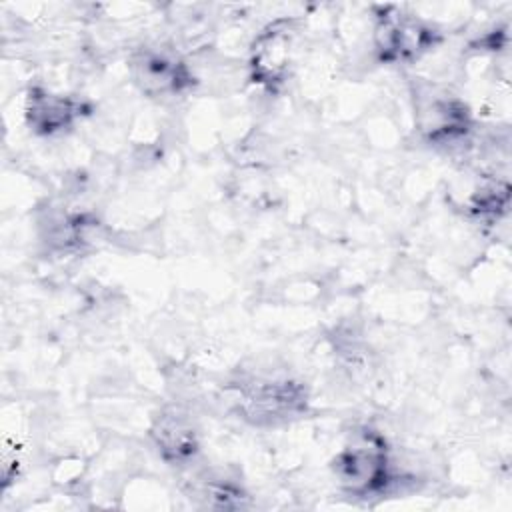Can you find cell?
I'll return each mask as SVG.
<instances>
[{
    "instance_id": "obj_1",
    "label": "cell",
    "mask_w": 512,
    "mask_h": 512,
    "mask_svg": "<svg viewBox=\"0 0 512 512\" xmlns=\"http://www.w3.org/2000/svg\"><path fill=\"white\" fill-rule=\"evenodd\" d=\"M334 470L348 492H372L388 478L386 450L378 438L364 436L338 454Z\"/></svg>"
},
{
    "instance_id": "obj_2",
    "label": "cell",
    "mask_w": 512,
    "mask_h": 512,
    "mask_svg": "<svg viewBox=\"0 0 512 512\" xmlns=\"http://www.w3.org/2000/svg\"><path fill=\"white\" fill-rule=\"evenodd\" d=\"M292 30L286 22L270 24L256 40L252 54L254 78L262 84L280 82L290 58Z\"/></svg>"
},
{
    "instance_id": "obj_3",
    "label": "cell",
    "mask_w": 512,
    "mask_h": 512,
    "mask_svg": "<svg viewBox=\"0 0 512 512\" xmlns=\"http://www.w3.org/2000/svg\"><path fill=\"white\" fill-rule=\"evenodd\" d=\"M156 444L160 446L162 454L172 460H184L194 454L196 450V436L192 424L178 412L160 416L154 428Z\"/></svg>"
},
{
    "instance_id": "obj_4",
    "label": "cell",
    "mask_w": 512,
    "mask_h": 512,
    "mask_svg": "<svg viewBox=\"0 0 512 512\" xmlns=\"http://www.w3.org/2000/svg\"><path fill=\"white\" fill-rule=\"evenodd\" d=\"M72 114V102L62 96H54L48 92H34V96H30V124L40 132H54L64 128L70 122Z\"/></svg>"
}]
</instances>
